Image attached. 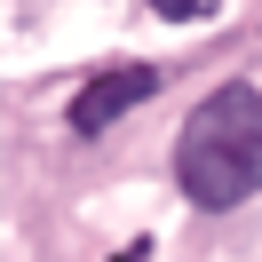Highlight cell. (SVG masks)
Returning a JSON list of instances; mask_svg holds the SVG:
<instances>
[{"instance_id":"6da1fadb","label":"cell","mask_w":262,"mask_h":262,"mask_svg":"<svg viewBox=\"0 0 262 262\" xmlns=\"http://www.w3.org/2000/svg\"><path fill=\"white\" fill-rule=\"evenodd\" d=\"M175 191L191 207L223 214V207H246L262 191V88L230 80L183 119L175 135Z\"/></svg>"},{"instance_id":"7a4b0ae2","label":"cell","mask_w":262,"mask_h":262,"mask_svg":"<svg viewBox=\"0 0 262 262\" xmlns=\"http://www.w3.org/2000/svg\"><path fill=\"white\" fill-rule=\"evenodd\" d=\"M151 96H159V64H112V72H96V80L72 96V135L119 127V119H127L135 103H151Z\"/></svg>"},{"instance_id":"3957f363","label":"cell","mask_w":262,"mask_h":262,"mask_svg":"<svg viewBox=\"0 0 262 262\" xmlns=\"http://www.w3.org/2000/svg\"><path fill=\"white\" fill-rule=\"evenodd\" d=\"M151 8H159V16H175V24H199L214 0H151Z\"/></svg>"},{"instance_id":"277c9868","label":"cell","mask_w":262,"mask_h":262,"mask_svg":"<svg viewBox=\"0 0 262 262\" xmlns=\"http://www.w3.org/2000/svg\"><path fill=\"white\" fill-rule=\"evenodd\" d=\"M143 254H151V246H127V254H112V262H143Z\"/></svg>"}]
</instances>
